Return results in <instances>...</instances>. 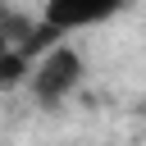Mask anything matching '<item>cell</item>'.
<instances>
[{
  "mask_svg": "<svg viewBox=\"0 0 146 146\" xmlns=\"http://www.w3.org/2000/svg\"><path fill=\"white\" fill-rule=\"evenodd\" d=\"M78 78H82V55L73 50V46H55V50H46L41 59H36V68H32V96L41 100V105H59L73 87H78Z\"/></svg>",
  "mask_w": 146,
  "mask_h": 146,
  "instance_id": "6da1fadb",
  "label": "cell"
},
{
  "mask_svg": "<svg viewBox=\"0 0 146 146\" xmlns=\"http://www.w3.org/2000/svg\"><path fill=\"white\" fill-rule=\"evenodd\" d=\"M128 0H46V23H55L59 32H78V27H96L105 18H114Z\"/></svg>",
  "mask_w": 146,
  "mask_h": 146,
  "instance_id": "7a4b0ae2",
  "label": "cell"
},
{
  "mask_svg": "<svg viewBox=\"0 0 146 146\" xmlns=\"http://www.w3.org/2000/svg\"><path fill=\"white\" fill-rule=\"evenodd\" d=\"M27 78H32V59H27L18 46H5V50H0V91L18 87V82H27Z\"/></svg>",
  "mask_w": 146,
  "mask_h": 146,
  "instance_id": "3957f363",
  "label": "cell"
},
{
  "mask_svg": "<svg viewBox=\"0 0 146 146\" xmlns=\"http://www.w3.org/2000/svg\"><path fill=\"white\" fill-rule=\"evenodd\" d=\"M9 41H5V5H0V50H5Z\"/></svg>",
  "mask_w": 146,
  "mask_h": 146,
  "instance_id": "277c9868",
  "label": "cell"
}]
</instances>
